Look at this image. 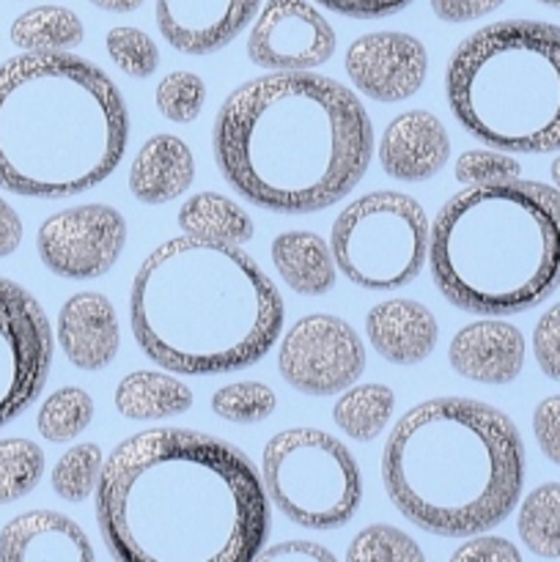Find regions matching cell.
<instances>
[{
  "label": "cell",
  "mask_w": 560,
  "mask_h": 562,
  "mask_svg": "<svg viewBox=\"0 0 560 562\" xmlns=\"http://www.w3.org/2000/svg\"><path fill=\"white\" fill-rule=\"evenodd\" d=\"M327 16L307 0H267L253 20L247 58L269 71H311L335 55Z\"/></svg>",
  "instance_id": "4fadbf2b"
},
{
  "label": "cell",
  "mask_w": 560,
  "mask_h": 562,
  "mask_svg": "<svg viewBox=\"0 0 560 562\" xmlns=\"http://www.w3.org/2000/svg\"><path fill=\"white\" fill-rule=\"evenodd\" d=\"M344 66L357 91L373 102L393 104L421 91L428 75V53L410 33L377 31L349 44Z\"/></svg>",
  "instance_id": "5bb4252c"
},
{
  "label": "cell",
  "mask_w": 560,
  "mask_h": 562,
  "mask_svg": "<svg viewBox=\"0 0 560 562\" xmlns=\"http://www.w3.org/2000/svg\"><path fill=\"white\" fill-rule=\"evenodd\" d=\"M368 344L393 366H417L428 360L439 340L434 313L415 300L379 302L366 316Z\"/></svg>",
  "instance_id": "ffe728a7"
},
{
  "label": "cell",
  "mask_w": 560,
  "mask_h": 562,
  "mask_svg": "<svg viewBox=\"0 0 560 562\" xmlns=\"http://www.w3.org/2000/svg\"><path fill=\"white\" fill-rule=\"evenodd\" d=\"M53 327L36 296L0 278V428L22 415L53 368Z\"/></svg>",
  "instance_id": "30bf717a"
},
{
  "label": "cell",
  "mask_w": 560,
  "mask_h": 562,
  "mask_svg": "<svg viewBox=\"0 0 560 562\" xmlns=\"http://www.w3.org/2000/svg\"><path fill=\"white\" fill-rule=\"evenodd\" d=\"M88 3L102 11H110V14H130V11L141 9L146 0H88Z\"/></svg>",
  "instance_id": "7bdbcfd3"
},
{
  "label": "cell",
  "mask_w": 560,
  "mask_h": 562,
  "mask_svg": "<svg viewBox=\"0 0 560 562\" xmlns=\"http://www.w3.org/2000/svg\"><path fill=\"white\" fill-rule=\"evenodd\" d=\"M395 409L393 390L384 384L346 387L333 406V420L355 442H371L388 428Z\"/></svg>",
  "instance_id": "484cf974"
},
{
  "label": "cell",
  "mask_w": 560,
  "mask_h": 562,
  "mask_svg": "<svg viewBox=\"0 0 560 562\" xmlns=\"http://www.w3.org/2000/svg\"><path fill=\"white\" fill-rule=\"evenodd\" d=\"M104 453L97 442H82L66 450L53 467V492L66 503H82V499L93 497L99 486V475H102Z\"/></svg>",
  "instance_id": "f1b7e54d"
},
{
  "label": "cell",
  "mask_w": 560,
  "mask_h": 562,
  "mask_svg": "<svg viewBox=\"0 0 560 562\" xmlns=\"http://www.w3.org/2000/svg\"><path fill=\"white\" fill-rule=\"evenodd\" d=\"M533 355L544 376L560 382V302H555L533 329Z\"/></svg>",
  "instance_id": "d590c367"
},
{
  "label": "cell",
  "mask_w": 560,
  "mask_h": 562,
  "mask_svg": "<svg viewBox=\"0 0 560 562\" xmlns=\"http://www.w3.org/2000/svg\"><path fill=\"white\" fill-rule=\"evenodd\" d=\"M261 481L275 508L305 530L346 527L362 503L355 456L318 428L275 434L261 453Z\"/></svg>",
  "instance_id": "ba28073f"
},
{
  "label": "cell",
  "mask_w": 560,
  "mask_h": 562,
  "mask_svg": "<svg viewBox=\"0 0 560 562\" xmlns=\"http://www.w3.org/2000/svg\"><path fill=\"white\" fill-rule=\"evenodd\" d=\"M428 263L459 311H533L560 289V190L530 179L464 187L434 220Z\"/></svg>",
  "instance_id": "8992f818"
},
{
  "label": "cell",
  "mask_w": 560,
  "mask_h": 562,
  "mask_svg": "<svg viewBox=\"0 0 560 562\" xmlns=\"http://www.w3.org/2000/svg\"><path fill=\"white\" fill-rule=\"evenodd\" d=\"M93 420V398L82 387H60L38 406L36 428L47 442L64 445L80 437Z\"/></svg>",
  "instance_id": "83f0119b"
},
{
  "label": "cell",
  "mask_w": 560,
  "mask_h": 562,
  "mask_svg": "<svg viewBox=\"0 0 560 562\" xmlns=\"http://www.w3.org/2000/svg\"><path fill=\"white\" fill-rule=\"evenodd\" d=\"M432 225L412 195L393 190L368 192L335 217V267L355 285L368 291H393L410 285L428 261Z\"/></svg>",
  "instance_id": "9c48e42d"
},
{
  "label": "cell",
  "mask_w": 560,
  "mask_h": 562,
  "mask_svg": "<svg viewBox=\"0 0 560 562\" xmlns=\"http://www.w3.org/2000/svg\"><path fill=\"white\" fill-rule=\"evenodd\" d=\"M126 247V220L104 203L64 209L42 223L36 250L44 267L66 280L104 278Z\"/></svg>",
  "instance_id": "7c38bea8"
},
{
  "label": "cell",
  "mask_w": 560,
  "mask_h": 562,
  "mask_svg": "<svg viewBox=\"0 0 560 562\" xmlns=\"http://www.w3.org/2000/svg\"><path fill=\"white\" fill-rule=\"evenodd\" d=\"M525 335L500 316H483L453 335L448 360L459 376L478 384H511L525 368Z\"/></svg>",
  "instance_id": "2e32d148"
},
{
  "label": "cell",
  "mask_w": 560,
  "mask_h": 562,
  "mask_svg": "<svg viewBox=\"0 0 560 562\" xmlns=\"http://www.w3.org/2000/svg\"><path fill=\"white\" fill-rule=\"evenodd\" d=\"M327 11L340 16H355V20H382V16L399 14L415 0H316Z\"/></svg>",
  "instance_id": "74e56055"
},
{
  "label": "cell",
  "mask_w": 560,
  "mask_h": 562,
  "mask_svg": "<svg viewBox=\"0 0 560 562\" xmlns=\"http://www.w3.org/2000/svg\"><path fill=\"white\" fill-rule=\"evenodd\" d=\"M22 241V220L11 203L0 198V258L11 256Z\"/></svg>",
  "instance_id": "b9f144b4"
},
{
  "label": "cell",
  "mask_w": 560,
  "mask_h": 562,
  "mask_svg": "<svg viewBox=\"0 0 560 562\" xmlns=\"http://www.w3.org/2000/svg\"><path fill=\"white\" fill-rule=\"evenodd\" d=\"M154 102L173 124H192L206 104V82L192 71H170L159 80Z\"/></svg>",
  "instance_id": "836d02e7"
},
{
  "label": "cell",
  "mask_w": 560,
  "mask_h": 562,
  "mask_svg": "<svg viewBox=\"0 0 560 562\" xmlns=\"http://www.w3.org/2000/svg\"><path fill=\"white\" fill-rule=\"evenodd\" d=\"M256 560H307V562H335L329 549L318 547L313 541H285L278 547H269L258 552Z\"/></svg>",
  "instance_id": "60d3db41"
},
{
  "label": "cell",
  "mask_w": 560,
  "mask_h": 562,
  "mask_svg": "<svg viewBox=\"0 0 560 562\" xmlns=\"http://www.w3.org/2000/svg\"><path fill=\"white\" fill-rule=\"evenodd\" d=\"M280 291L242 245L176 236L143 258L130 291L132 335L181 376L245 371L283 329Z\"/></svg>",
  "instance_id": "3957f363"
},
{
  "label": "cell",
  "mask_w": 560,
  "mask_h": 562,
  "mask_svg": "<svg viewBox=\"0 0 560 562\" xmlns=\"http://www.w3.org/2000/svg\"><path fill=\"white\" fill-rule=\"evenodd\" d=\"M382 483L406 521L439 538L503 525L525 486V445L514 420L475 398H428L393 426Z\"/></svg>",
  "instance_id": "5b68a950"
},
{
  "label": "cell",
  "mask_w": 560,
  "mask_h": 562,
  "mask_svg": "<svg viewBox=\"0 0 560 562\" xmlns=\"http://www.w3.org/2000/svg\"><path fill=\"white\" fill-rule=\"evenodd\" d=\"M443 22H472L497 11L505 0H428Z\"/></svg>",
  "instance_id": "f35d334b"
},
{
  "label": "cell",
  "mask_w": 560,
  "mask_h": 562,
  "mask_svg": "<svg viewBox=\"0 0 560 562\" xmlns=\"http://www.w3.org/2000/svg\"><path fill=\"white\" fill-rule=\"evenodd\" d=\"M195 179L190 146L176 135H154L137 148L130 165V190L146 206H163L184 195Z\"/></svg>",
  "instance_id": "44dd1931"
},
{
  "label": "cell",
  "mask_w": 560,
  "mask_h": 562,
  "mask_svg": "<svg viewBox=\"0 0 560 562\" xmlns=\"http://www.w3.org/2000/svg\"><path fill=\"white\" fill-rule=\"evenodd\" d=\"M176 223L187 236L225 245H247L256 234L250 214L220 192H195L187 198L176 214Z\"/></svg>",
  "instance_id": "cb8c5ba5"
},
{
  "label": "cell",
  "mask_w": 560,
  "mask_h": 562,
  "mask_svg": "<svg viewBox=\"0 0 560 562\" xmlns=\"http://www.w3.org/2000/svg\"><path fill=\"white\" fill-rule=\"evenodd\" d=\"M522 165L500 148H470L456 159L453 176L461 187H483L519 179Z\"/></svg>",
  "instance_id": "e575fe53"
},
{
  "label": "cell",
  "mask_w": 560,
  "mask_h": 562,
  "mask_svg": "<svg viewBox=\"0 0 560 562\" xmlns=\"http://www.w3.org/2000/svg\"><path fill=\"white\" fill-rule=\"evenodd\" d=\"M44 475V450L31 439H0V505L27 497Z\"/></svg>",
  "instance_id": "f546056e"
},
{
  "label": "cell",
  "mask_w": 560,
  "mask_h": 562,
  "mask_svg": "<svg viewBox=\"0 0 560 562\" xmlns=\"http://www.w3.org/2000/svg\"><path fill=\"white\" fill-rule=\"evenodd\" d=\"M104 47H108V55L113 58V64L126 77H135V80H146L159 66L157 42L148 33H143L141 27H110L108 36H104Z\"/></svg>",
  "instance_id": "d6a6232c"
},
{
  "label": "cell",
  "mask_w": 560,
  "mask_h": 562,
  "mask_svg": "<svg viewBox=\"0 0 560 562\" xmlns=\"http://www.w3.org/2000/svg\"><path fill=\"white\" fill-rule=\"evenodd\" d=\"M533 434L552 464L560 467V395H549L533 412Z\"/></svg>",
  "instance_id": "8d00e7d4"
},
{
  "label": "cell",
  "mask_w": 560,
  "mask_h": 562,
  "mask_svg": "<svg viewBox=\"0 0 560 562\" xmlns=\"http://www.w3.org/2000/svg\"><path fill=\"white\" fill-rule=\"evenodd\" d=\"M516 532L536 558H560V483H544L522 499Z\"/></svg>",
  "instance_id": "4316f807"
},
{
  "label": "cell",
  "mask_w": 560,
  "mask_h": 562,
  "mask_svg": "<svg viewBox=\"0 0 560 562\" xmlns=\"http://www.w3.org/2000/svg\"><path fill=\"white\" fill-rule=\"evenodd\" d=\"M461 130L508 154L560 151V25L500 20L461 38L445 69Z\"/></svg>",
  "instance_id": "52a82bcc"
},
{
  "label": "cell",
  "mask_w": 560,
  "mask_h": 562,
  "mask_svg": "<svg viewBox=\"0 0 560 562\" xmlns=\"http://www.w3.org/2000/svg\"><path fill=\"white\" fill-rule=\"evenodd\" d=\"M91 541L77 521L58 510H27L0 530L3 562H91Z\"/></svg>",
  "instance_id": "d6986e66"
},
{
  "label": "cell",
  "mask_w": 560,
  "mask_h": 562,
  "mask_svg": "<svg viewBox=\"0 0 560 562\" xmlns=\"http://www.w3.org/2000/svg\"><path fill=\"white\" fill-rule=\"evenodd\" d=\"M113 401L126 420H168L190 409L192 390L170 371H135L121 379Z\"/></svg>",
  "instance_id": "603a6c76"
},
{
  "label": "cell",
  "mask_w": 560,
  "mask_h": 562,
  "mask_svg": "<svg viewBox=\"0 0 560 562\" xmlns=\"http://www.w3.org/2000/svg\"><path fill=\"white\" fill-rule=\"evenodd\" d=\"M280 280L302 296H324L338 280L333 247L313 231H285L272 241Z\"/></svg>",
  "instance_id": "7402d4cb"
},
{
  "label": "cell",
  "mask_w": 560,
  "mask_h": 562,
  "mask_svg": "<svg viewBox=\"0 0 560 562\" xmlns=\"http://www.w3.org/2000/svg\"><path fill=\"white\" fill-rule=\"evenodd\" d=\"M346 558L355 562H423V552L399 527L368 525L351 538Z\"/></svg>",
  "instance_id": "1f68e13d"
},
{
  "label": "cell",
  "mask_w": 560,
  "mask_h": 562,
  "mask_svg": "<svg viewBox=\"0 0 560 562\" xmlns=\"http://www.w3.org/2000/svg\"><path fill=\"white\" fill-rule=\"evenodd\" d=\"M261 0H157V27L184 55L228 47L253 20Z\"/></svg>",
  "instance_id": "9a60e30c"
},
{
  "label": "cell",
  "mask_w": 560,
  "mask_h": 562,
  "mask_svg": "<svg viewBox=\"0 0 560 562\" xmlns=\"http://www.w3.org/2000/svg\"><path fill=\"white\" fill-rule=\"evenodd\" d=\"M549 173H552L555 187H558V190H560V154H558V157H555V162L549 165Z\"/></svg>",
  "instance_id": "ee69618b"
},
{
  "label": "cell",
  "mask_w": 560,
  "mask_h": 562,
  "mask_svg": "<svg viewBox=\"0 0 560 562\" xmlns=\"http://www.w3.org/2000/svg\"><path fill=\"white\" fill-rule=\"evenodd\" d=\"M130 143L119 86L71 53H22L0 64V190L60 198L113 176Z\"/></svg>",
  "instance_id": "277c9868"
},
{
  "label": "cell",
  "mask_w": 560,
  "mask_h": 562,
  "mask_svg": "<svg viewBox=\"0 0 560 562\" xmlns=\"http://www.w3.org/2000/svg\"><path fill=\"white\" fill-rule=\"evenodd\" d=\"M379 165L395 181H428L448 165L450 137L443 121L428 110L395 115L377 146Z\"/></svg>",
  "instance_id": "e0dca14e"
},
{
  "label": "cell",
  "mask_w": 560,
  "mask_h": 562,
  "mask_svg": "<svg viewBox=\"0 0 560 562\" xmlns=\"http://www.w3.org/2000/svg\"><path fill=\"white\" fill-rule=\"evenodd\" d=\"M9 33L22 53H69L82 42L86 25L66 5H36L22 11Z\"/></svg>",
  "instance_id": "d4e9b609"
},
{
  "label": "cell",
  "mask_w": 560,
  "mask_h": 562,
  "mask_svg": "<svg viewBox=\"0 0 560 562\" xmlns=\"http://www.w3.org/2000/svg\"><path fill=\"white\" fill-rule=\"evenodd\" d=\"M58 344L77 371H102L121 349L113 302L97 291H80L60 305Z\"/></svg>",
  "instance_id": "ac0fdd59"
},
{
  "label": "cell",
  "mask_w": 560,
  "mask_h": 562,
  "mask_svg": "<svg viewBox=\"0 0 560 562\" xmlns=\"http://www.w3.org/2000/svg\"><path fill=\"white\" fill-rule=\"evenodd\" d=\"M538 3L549 5V9H560V0H538Z\"/></svg>",
  "instance_id": "f6af8a7d"
},
{
  "label": "cell",
  "mask_w": 560,
  "mask_h": 562,
  "mask_svg": "<svg viewBox=\"0 0 560 562\" xmlns=\"http://www.w3.org/2000/svg\"><path fill=\"white\" fill-rule=\"evenodd\" d=\"M278 371L296 393L327 398L344 393L362 376L366 346L344 318L311 313L280 340Z\"/></svg>",
  "instance_id": "8fae6325"
},
{
  "label": "cell",
  "mask_w": 560,
  "mask_h": 562,
  "mask_svg": "<svg viewBox=\"0 0 560 562\" xmlns=\"http://www.w3.org/2000/svg\"><path fill=\"white\" fill-rule=\"evenodd\" d=\"M278 409V395L264 382L225 384L212 395V412L225 423L236 426H256Z\"/></svg>",
  "instance_id": "4dcf8cb0"
},
{
  "label": "cell",
  "mask_w": 560,
  "mask_h": 562,
  "mask_svg": "<svg viewBox=\"0 0 560 562\" xmlns=\"http://www.w3.org/2000/svg\"><path fill=\"white\" fill-rule=\"evenodd\" d=\"M519 549L514 547V543H508L505 538H472V541H467L464 547H459L453 552V560H492V562H500V560H519Z\"/></svg>",
  "instance_id": "ab89813d"
},
{
  "label": "cell",
  "mask_w": 560,
  "mask_h": 562,
  "mask_svg": "<svg viewBox=\"0 0 560 562\" xmlns=\"http://www.w3.org/2000/svg\"><path fill=\"white\" fill-rule=\"evenodd\" d=\"M212 143L220 173L247 203L313 214L360 184L373 157V124L344 82L272 71L225 97Z\"/></svg>",
  "instance_id": "7a4b0ae2"
},
{
  "label": "cell",
  "mask_w": 560,
  "mask_h": 562,
  "mask_svg": "<svg viewBox=\"0 0 560 562\" xmlns=\"http://www.w3.org/2000/svg\"><path fill=\"white\" fill-rule=\"evenodd\" d=\"M93 497L99 536L121 562H253L269 536V497L253 461L190 428H152L115 445Z\"/></svg>",
  "instance_id": "6da1fadb"
}]
</instances>
